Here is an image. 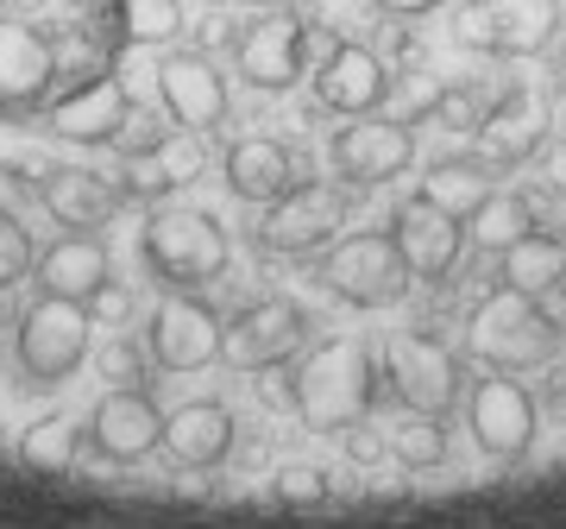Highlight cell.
<instances>
[{"label": "cell", "instance_id": "obj_1", "mask_svg": "<svg viewBox=\"0 0 566 529\" xmlns=\"http://www.w3.org/2000/svg\"><path fill=\"white\" fill-rule=\"evenodd\" d=\"M378 397V366L359 334H334V341L308 346L296 372H290V404L315 435H346Z\"/></svg>", "mask_w": 566, "mask_h": 529}, {"label": "cell", "instance_id": "obj_2", "mask_svg": "<svg viewBox=\"0 0 566 529\" xmlns=\"http://www.w3.org/2000/svg\"><path fill=\"white\" fill-rule=\"evenodd\" d=\"M560 346V322L542 309V297L497 284L485 303L472 309L465 322V353L485 360L491 372H523V366H547Z\"/></svg>", "mask_w": 566, "mask_h": 529}, {"label": "cell", "instance_id": "obj_3", "mask_svg": "<svg viewBox=\"0 0 566 529\" xmlns=\"http://www.w3.org/2000/svg\"><path fill=\"white\" fill-rule=\"evenodd\" d=\"M139 252L151 264V278L164 290H202L214 284L233 259L227 227L208 208H151V221L139 234Z\"/></svg>", "mask_w": 566, "mask_h": 529}, {"label": "cell", "instance_id": "obj_4", "mask_svg": "<svg viewBox=\"0 0 566 529\" xmlns=\"http://www.w3.org/2000/svg\"><path fill=\"white\" fill-rule=\"evenodd\" d=\"M133 126H158V121L139 114V95L120 82V70H95L88 82H76L70 95L44 107V133L70 145H126L133 152Z\"/></svg>", "mask_w": 566, "mask_h": 529}, {"label": "cell", "instance_id": "obj_5", "mask_svg": "<svg viewBox=\"0 0 566 529\" xmlns=\"http://www.w3.org/2000/svg\"><path fill=\"white\" fill-rule=\"evenodd\" d=\"M566 7L560 0H460L453 13V39L465 51H491V58H542L560 39Z\"/></svg>", "mask_w": 566, "mask_h": 529}, {"label": "cell", "instance_id": "obj_6", "mask_svg": "<svg viewBox=\"0 0 566 529\" xmlns=\"http://www.w3.org/2000/svg\"><path fill=\"white\" fill-rule=\"evenodd\" d=\"M327 297H340L353 309H385L409 290V264L390 234H346L340 246H327L315 264Z\"/></svg>", "mask_w": 566, "mask_h": 529}, {"label": "cell", "instance_id": "obj_7", "mask_svg": "<svg viewBox=\"0 0 566 529\" xmlns=\"http://www.w3.org/2000/svg\"><path fill=\"white\" fill-rule=\"evenodd\" d=\"M88 303H70V297H44L20 315V372L32 385H63L70 372L88 360Z\"/></svg>", "mask_w": 566, "mask_h": 529}, {"label": "cell", "instance_id": "obj_8", "mask_svg": "<svg viewBox=\"0 0 566 529\" xmlns=\"http://www.w3.org/2000/svg\"><path fill=\"white\" fill-rule=\"evenodd\" d=\"M346 189L340 184H296L283 189L277 203H264V221H259V246L277 252V259H308L334 246V234L346 227Z\"/></svg>", "mask_w": 566, "mask_h": 529}, {"label": "cell", "instance_id": "obj_9", "mask_svg": "<svg viewBox=\"0 0 566 529\" xmlns=\"http://www.w3.org/2000/svg\"><path fill=\"white\" fill-rule=\"evenodd\" d=\"M303 341H308V309L290 303V297H264L221 328V360L233 372H277L283 360H296Z\"/></svg>", "mask_w": 566, "mask_h": 529}, {"label": "cell", "instance_id": "obj_10", "mask_svg": "<svg viewBox=\"0 0 566 529\" xmlns=\"http://www.w3.org/2000/svg\"><path fill=\"white\" fill-rule=\"evenodd\" d=\"M221 315L196 297V290H170L158 309H151V322H145V353H151V366L164 372H202L221 360Z\"/></svg>", "mask_w": 566, "mask_h": 529}, {"label": "cell", "instance_id": "obj_11", "mask_svg": "<svg viewBox=\"0 0 566 529\" xmlns=\"http://www.w3.org/2000/svg\"><path fill=\"white\" fill-rule=\"evenodd\" d=\"M63 44L32 20H0V114H32L57 89Z\"/></svg>", "mask_w": 566, "mask_h": 529}, {"label": "cell", "instance_id": "obj_12", "mask_svg": "<svg viewBox=\"0 0 566 529\" xmlns=\"http://www.w3.org/2000/svg\"><path fill=\"white\" fill-rule=\"evenodd\" d=\"M233 63H240V76L252 82L259 95H283L308 63V20L283 13V7L259 13V20L233 39Z\"/></svg>", "mask_w": 566, "mask_h": 529}, {"label": "cell", "instance_id": "obj_13", "mask_svg": "<svg viewBox=\"0 0 566 529\" xmlns=\"http://www.w3.org/2000/svg\"><path fill=\"white\" fill-rule=\"evenodd\" d=\"M327 158H334V170H340V184L371 189V184H390V177H403L409 164H416V133H409V121L359 114L353 126H340V133H334Z\"/></svg>", "mask_w": 566, "mask_h": 529}, {"label": "cell", "instance_id": "obj_14", "mask_svg": "<svg viewBox=\"0 0 566 529\" xmlns=\"http://www.w3.org/2000/svg\"><path fill=\"white\" fill-rule=\"evenodd\" d=\"M460 353L441 346L434 334H397L390 341V385L409 409H428V416H447L460 404Z\"/></svg>", "mask_w": 566, "mask_h": 529}, {"label": "cell", "instance_id": "obj_15", "mask_svg": "<svg viewBox=\"0 0 566 529\" xmlns=\"http://www.w3.org/2000/svg\"><path fill=\"white\" fill-rule=\"evenodd\" d=\"M88 442H95V454H102V460L133 467V460H145V454L164 448V409L151 404L139 385L107 391L102 404L88 409Z\"/></svg>", "mask_w": 566, "mask_h": 529}, {"label": "cell", "instance_id": "obj_16", "mask_svg": "<svg viewBox=\"0 0 566 529\" xmlns=\"http://www.w3.org/2000/svg\"><path fill=\"white\" fill-rule=\"evenodd\" d=\"M208 133H189V126H177V133H158L151 145H139V152H126L120 164V189L126 203H164L170 189L196 184L208 164Z\"/></svg>", "mask_w": 566, "mask_h": 529}, {"label": "cell", "instance_id": "obj_17", "mask_svg": "<svg viewBox=\"0 0 566 529\" xmlns=\"http://www.w3.org/2000/svg\"><path fill=\"white\" fill-rule=\"evenodd\" d=\"M390 240H397V252H403L409 278L441 284L447 271L460 264V252H465V221H453V215L434 208L428 196H409V203L390 215Z\"/></svg>", "mask_w": 566, "mask_h": 529}, {"label": "cell", "instance_id": "obj_18", "mask_svg": "<svg viewBox=\"0 0 566 529\" xmlns=\"http://www.w3.org/2000/svg\"><path fill=\"white\" fill-rule=\"evenodd\" d=\"M465 416H472V442H479L491 460H523L528 442H535V397H528L516 378H504V372L472 385Z\"/></svg>", "mask_w": 566, "mask_h": 529}, {"label": "cell", "instance_id": "obj_19", "mask_svg": "<svg viewBox=\"0 0 566 529\" xmlns=\"http://www.w3.org/2000/svg\"><path fill=\"white\" fill-rule=\"evenodd\" d=\"M158 95H164V114L189 126V133H214L227 121V76L202 51H170L158 63Z\"/></svg>", "mask_w": 566, "mask_h": 529}, {"label": "cell", "instance_id": "obj_20", "mask_svg": "<svg viewBox=\"0 0 566 529\" xmlns=\"http://www.w3.org/2000/svg\"><path fill=\"white\" fill-rule=\"evenodd\" d=\"M390 95V70L378 51H365V44H334L315 70V102L327 114H346V121H359V114H378Z\"/></svg>", "mask_w": 566, "mask_h": 529}, {"label": "cell", "instance_id": "obj_21", "mask_svg": "<svg viewBox=\"0 0 566 529\" xmlns=\"http://www.w3.org/2000/svg\"><path fill=\"white\" fill-rule=\"evenodd\" d=\"M39 203L57 215L63 227H76V234H88V227H102L120 215L126 189L114 184V177H102V170H82V164H51L39 177Z\"/></svg>", "mask_w": 566, "mask_h": 529}, {"label": "cell", "instance_id": "obj_22", "mask_svg": "<svg viewBox=\"0 0 566 529\" xmlns=\"http://www.w3.org/2000/svg\"><path fill=\"white\" fill-rule=\"evenodd\" d=\"M32 278H39L44 297H70V303H95V290L114 278L107 271V246L95 240V234H63V240H51L32 259Z\"/></svg>", "mask_w": 566, "mask_h": 529}, {"label": "cell", "instance_id": "obj_23", "mask_svg": "<svg viewBox=\"0 0 566 529\" xmlns=\"http://www.w3.org/2000/svg\"><path fill=\"white\" fill-rule=\"evenodd\" d=\"M221 170H227V189H233L240 203H277L283 189L303 184V164H296V152H290L283 139H264V133L227 145Z\"/></svg>", "mask_w": 566, "mask_h": 529}, {"label": "cell", "instance_id": "obj_24", "mask_svg": "<svg viewBox=\"0 0 566 529\" xmlns=\"http://www.w3.org/2000/svg\"><path fill=\"white\" fill-rule=\"evenodd\" d=\"M164 454L177 467H221L233 454V409L214 404V397H196L164 416Z\"/></svg>", "mask_w": 566, "mask_h": 529}, {"label": "cell", "instance_id": "obj_25", "mask_svg": "<svg viewBox=\"0 0 566 529\" xmlns=\"http://www.w3.org/2000/svg\"><path fill=\"white\" fill-rule=\"evenodd\" d=\"M542 133H547V107L535 89H510L504 102L485 107V121H479V145H485V158L504 170V164H523L542 152Z\"/></svg>", "mask_w": 566, "mask_h": 529}, {"label": "cell", "instance_id": "obj_26", "mask_svg": "<svg viewBox=\"0 0 566 529\" xmlns=\"http://www.w3.org/2000/svg\"><path fill=\"white\" fill-rule=\"evenodd\" d=\"M491 189H497V164H491V158H434L416 196H428V203L447 208L453 221H465Z\"/></svg>", "mask_w": 566, "mask_h": 529}, {"label": "cell", "instance_id": "obj_27", "mask_svg": "<svg viewBox=\"0 0 566 529\" xmlns=\"http://www.w3.org/2000/svg\"><path fill=\"white\" fill-rule=\"evenodd\" d=\"M497 271H504L510 290H523V297H547V290L566 284V246L554 234H523L516 246L497 252Z\"/></svg>", "mask_w": 566, "mask_h": 529}, {"label": "cell", "instance_id": "obj_28", "mask_svg": "<svg viewBox=\"0 0 566 529\" xmlns=\"http://www.w3.org/2000/svg\"><path fill=\"white\" fill-rule=\"evenodd\" d=\"M523 234H535V203L516 196V189H491L485 203L465 215V240L485 246V252H504V246H516Z\"/></svg>", "mask_w": 566, "mask_h": 529}, {"label": "cell", "instance_id": "obj_29", "mask_svg": "<svg viewBox=\"0 0 566 529\" xmlns=\"http://www.w3.org/2000/svg\"><path fill=\"white\" fill-rule=\"evenodd\" d=\"M390 454L403 467H441L447 460V416H428V409H403L390 423Z\"/></svg>", "mask_w": 566, "mask_h": 529}, {"label": "cell", "instance_id": "obj_30", "mask_svg": "<svg viewBox=\"0 0 566 529\" xmlns=\"http://www.w3.org/2000/svg\"><path fill=\"white\" fill-rule=\"evenodd\" d=\"M182 32V0H120V44H170Z\"/></svg>", "mask_w": 566, "mask_h": 529}, {"label": "cell", "instance_id": "obj_31", "mask_svg": "<svg viewBox=\"0 0 566 529\" xmlns=\"http://www.w3.org/2000/svg\"><path fill=\"white\" fill-rule=\"evenodd\" d=\"M20 454H25V467L63 473L70 460H76V423H70V416H44V423H32L25 428V442H20Z\"/></svg>", "mask_w": 566, "mask_h": 529}, {"label": "cell", "instance_id": "obj_32", "mask_svg": "<svg viewBox=\"0 0 566 529\" xmlns=\"http://www.w3.org/2000/svg\"><path fill=\"white\" fill-rule=\"evenodd\" d=\"M51 170V158H44V145L25 133V126L0 121V177H13V184H32L39 189V177Z\"/></svg>", "mask_w": 566, "mask_h": 529}, {"label": "cell", "instance_id": "obj_33", "mask_svg": "<svg viewBox=\"0 0 566 529\" xmlns=\"http://www.w3.org/2000/svg\"><path fill=\"white\" fill-rule=\"evenodd\" d=\"M32 234L20 227V215H7L0 208V290H13V284H25L32 278Z\"/></svg>", "mask_w": 566, "mask_h": 529}, {"label": "cell", "instance_id": "obj_34", "mask_svg": "<svg viewBox=\"0 0 566 529\" xmlns=\"http://www.w3.org/2000/svg\"><path fill=\"white\" fill-rule=\"evenodd\" d=\"M428 121L447 126V133H479L485 102H479V89H441V95L428 102Z\"/></svg>", "mask_w": 566, "mask_h": 529}, {"label": "cell", "instance_id": "obj_35", "mask_svg": "<svg viewBox=\"0 0 566 529\" xmlns=\"http://www.w3.org/2000/svg\"><path fill=\"white\" fill-rule=\"evenodd\" d=\"M277 498L283 505H315V498H327V473L322 467H283L277 473Z\"/></svg>", "mask_w": 566, "mask_h": 529}, {"label": "cell", "instance_id": "obj_36", "mask_svg": "<svg viewBox=\"0 0 566 529\" xmlns=\"http://www.w3.org/2000/svg\"><path fill=\"white\" fill-rule=\"evenodd\" d=\"M346 454L359 460V467H371V460H385L390 454V435H378V428H365V416L353 428H346Z\"/></svg>", "mask_w": 566, "mask_h": 529}, {"label": "cell", "instance_id": "obj_37", "mask_svg": "<svg viewBox=\"0 0 566 529\" xmlns=\"http://www.w3.org/2000/svg\"><path fill=\"white\" fill-rule=\"evenodd\" d=\"M126 309H133V297H126V290L114 284V278H107V284L95 290V303H88V315H102V322H120Z\"/></svg>", "mask_w": 566, "mask_h": 529}, {"label": "cell", "instance_id": "obj_38", "mask_svg": "<svg viewBox=\"0 0 566 529\" xmlns=\"http://www.w3.org/2000/svg\"><path fill=\"white\" fill-rule=\"evenodd\" d=\"M378 13H390V20H422V13H434V7H447V0H371Z\"/></svg>", "mask_w": 566, "mask_h": 529}, {"label": "cell", "instance_id": "obj_39", "mask_svg": "<svg viewBox=\"0 0 566 529\" xmlns=\"http://www.w3.org/2000/svg\"><path fill=\"white\" fill-rule=\"evenodd\" d=\"M107 378H139V360H133L126 346H114V353H107Z\"/></svg>", "mask_w": 566, "mask_h": 529}, {"label": "cell", "instance_id": "obj_40", "mask_svg": "<svg viewBox=\"0 0 566 529\" xmlns=\"http://www.w3.org/2000/svg\"><path fill=\"white\" fill-rule=\"evenodd\" d=\"M547 177H554V189H566V133H560V145L547 152Z\"/></svg>", "mask_w": 566, "mask_h": 529}, {"label": "cell", "instance_id": "obj_41", "mask_svg": "<svg viewBox=\"0 0 566 529\" xmlns=\"http://www.w3.org/2000/svg\"><path fill=\"white\" fill-rule=\"evenodd\" d=\"M240 7H264L271 13V7H296V0H240Z\"/></svg>", "mask_w": 566, "mask_h": 529}]
</instances>
